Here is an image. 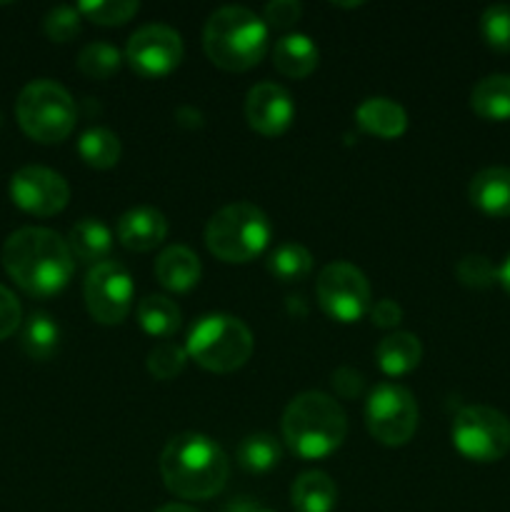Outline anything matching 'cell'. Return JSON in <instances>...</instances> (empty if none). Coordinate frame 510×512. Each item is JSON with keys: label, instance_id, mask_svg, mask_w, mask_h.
Wrapping results in <instances>:
<instances>
[{"label": "cell", "instance_id": "7402d4cb", "mask_svg": "<svg viewBox=\"0 0 510 512\" xmlns=\"http://www.w3.org/2000/svg\"><path fill=\"white\" fill-rule=\"evenodd\" d=\"M423 358V345L413 333H390L375 348L378 368L390 378H400L415 370Z\"/></svg>", "mask_w": 510, "mask_h": 512}, {"label": "cell", "instance_id": "ac0fdd59", "mask_svg": "<svg viewBox=\"0 0 510 512\" xmlns=\"http://www.w3.org/2000/svg\"><path fill=\"white\" fill-rule=\"evenodd\" d=\"M155 278L165 290L188 293L200 280V258L185 245H170L155 260Z\"/></svg>", "mask_w": 510, "mask_h": 512}, {"label": "cell", "instance_id": "8d00e7d4", "mask_svg": "<svg viewBox=\"0 0 510 512\" xmlns=\"http://www.w3.org/2000/svg\"><path fill=\"white\" fill-rule=\"evenodd\" d=\"M330 383H333L335 393H338L340 398H355V395H360V390H363L365 380L358 370L343 365V368H338L330 375Z\"/></svg>", "mask_w": 510, "mask_h": 512}, {"label": "cell", "instance_id": "836d02e7", "mask_svg": "<svg viewBox=\"0 0 510 512\" xmlns=\"http://www.w3.org/2000/svg\"><path fill=\"white\" fill-rule=\"evenodd\" d=\"M80 18L78 8L73 5H55L48 10V15L43 18V30L53 43H68L75 35L80 33Z\"/></svg>", "mask_w": 510, "mask_h": 512}, {"label": "cell", "instance_id": "3957f363", "mask_svg": "<svg viewBox=\"0 0 510 512\" xmlns=\"http://www.w3.org/2000/svg\"><path fill=\"white\" fill-rule=\"evenodd\" d=\"M283 438L303 460L328 458L348 435V418L340 403L320 390L295 395L283 413Z\"/></svg>", "mask_w": 510, "mask_h": 512}, {"label": "cell", "instance_id": "ab89813d", "mask_svg": "<svg viewBox=\"0 0 510 512\" xmlns=\"http://www.w3.org/2000/svg\"><path fill=\"white\" fill-rule=\"evenodd\" d=\"M498 283L503 285L505 293L510 295V255H508V258H505V263L498 268Z\"/></svg>", "mask_w": 510, "mask_h": 512}, {"label": "cell", "instance_id": "484cf974", "mask_svg": "<svg viewBox=\"0 0 510 512\" xmlns=\"http://www.w3.org/2000/svg\"><path fill=\"white\" fill-rule=\"evenodd\" d=\"M78 153L85 165L95 170H108L120 160V140L108 128H90L80 135Z\"/></svg>", "mask_w": 510, "mask_h": 512}, {"label": "cell", "instance_id": "2e32d148", "mask_svg": "<svg viewBox=\"0 0 510 512\" xmlns=\"http://www.w3.org/2000/svg\"><path fill=\"white\" fill-rule=\"evenodd\" d=\"M470 203L490 218H510V168H485L470 180Z\"/></svg>", "mask_w": 510, "mask_h": 512}, {"label": "cell", "instance_id": "30bf717a", "mask_svg": "<svg viewBox=\"0 0 510 512\" xmlns=\"http://www.w3.org/2000/svg\"><path fill=\"white\" fill-rule=\"evenodd\" d=\"M315 295L325 315L338 323H358L370 313V283L363 270L353 263L335 260L320 270L315 280Z\"/></svg>", "mask_w": 510, "mask_h": 512}, {"label": "cell", "instance_id": "4316f807", "mask_svg": "<svg viewBox=\"0 0 510 512\" xmlns=\"http://www.w3.org/2000/svg\"><path fill=\"white\" fill-rule=\"evenodd\" d=\"M268 270L280 283H300L313 270V255L300 243H280L268 255Z\"/></svg>", "mask_w": 510, "mask_h": 512}, {"label": "cell", "instance_id": "1f68e13d", "mask_svg": "<svg viewBox=\"0 0 510 512\" xmlns=\"http://www.w3.org/2000/svg\"><path fill=\"white\" fill-rule=\"evenodd\" d=\"M185 363H188V350L173 340L158 343L148 353V370L158 380H173L175 375L183 373Z\"/></svg>", "mask_w": 510, "mask_h": 512}, {"label": "cell", "instance_id": "e575fe53", "mask_svg": "<svg viewBox=\"0 0 510 512\" xmlns=\"http://www.w3.org/2000/svg\"><path fill=\"white\" fill-rule=\"evenodd\" d=\"M23 323V308H20L18 298L13 290L0 285V340L10 338L15 330Z\"/></svg>", "mask_w": 510, "mask_h": 512}, {"label": "cell", "instance_id": "ba28073f", "mask_svg": "<svg viewBox=\"0 0 510 512\" xmlns=\"http://www.w3.org/2000/svg\"><path fill=\"white\" fill-rule=\"evenodd\" d=\"M455 450L473 463H498L510 453V420L488 405L458 410L450 428Z\"/></svg>", "mask_w": 510, "mask_h": 512}, {"label": "cell", "instance_id": "d6986e66", "mask_svg": "<svg viewBox=\"0 0 510 512\" xmlns=\"http://www.w3.org/2000/svg\"><path fill=\"white\" fill-rule=\"evenodd\" d=\"M273 63L285 78H308L318 68V45L305 33H288L275 43Z\"/></svg>", "mask_w": 510, "mask_h": 512}, {"label": "cell", "instance_id": "cb8c5ba5", "mask_svg": "<svg viewBox=\"0 0 510 512\" xmlns=\"http://www.w3.org/2000/svg\"><path fill=\"white\" fill-rule=\"evenodd\" d=\"M60 328L48 313H33L20 330V348L33 360H50L58 350Z\"/></svg>", "mask_w": 510, "mask_h": 512}, {"label": "cell", "instance_id": "44dd1931", "mask_svg": "<svg viewBox=\"0 0 510 512\" xmlns=\"http://www.w3.org/2000/svg\"><path fill=\"white\" fill-rule=\"evenodd\" d=\"M290 503L295 512H333L338 503V485L328 473L308 470L290 488Z\"/></svg>", "mask_w": 510, "mask_h": 512}, {"label": "cell", "instance_id": "5bb4252c", "mask_svg": "<svg viewBox=\"0 0 510 512\" xmlns=\"http://www.w3.org/2000/svg\"><path fill=\"white\" fill-rule=\"evenodd\" d=\"M295 118V105L288 90L278 83H258L245 98V120L265 138L285 133Z\"/></svg>", "mask_w": 510, "mask_h": 512}, {"label": "cell", "instance_id": "d590c367", "mask_svg": "<svg viewBox=\"0 0 510 512\" xmlns=\"http://www.w3.org/2000/svg\"><path fill=\"white\" fill-rule=\"evenodd\" d=\"M303 15V5L298 0H270L265 5V20L273 28H290L295 25Z\"/></svg>", "mask_w": 510, "mask_h": 512}, {"label": "cell", "instance_id": "83f0119b", "mask_svg": "<svg viewBox=\"0 0 510 512\" xmlns=\"http://www.w3.org/2000/svg\"><path fill=\"white\" fill-rule=\"evenodd\" d=\"M280 455L278 440L268 433H253L238 445V465L248 473H268L280 463Z\"/></svg>", "mask_w": 510, "mask_h": 512}, {"label": "cell", "instance_id": "4dcf8cb0", "mask_svg": "<svg viewBox=\"0 0 510 512\" xmlns=\"http://www.w3.org/2000/svg\"><path fill=\"white\" fill-rule=\"evenodd\" d=\"M480 33L493 50L510 53V5H488L480 15Z\"/></svg>", "mask_w": 510, "mask_h": 512}, {"label": "cell", "instance_id": "f546056e", "mask_svg": "<svg viewBox=\"0 0 510 512\" xmlns=\"http://www.w3.org/2000/svg\"><path fill=\"white\" fill-rule=\"evenodd\" d=\"M140 10L135 0H85L78 3V13L98 25H123Z\"/></svg>", "mask_w": 510, "mask_h": 512}, {"label": "cell", "instance_id": "d6a6232c", "mask_svg": "<svg viewBox=\"0 0 510 512\" xmlns=\"http://www.w3.org/2000/svg\"><path fill=\"white\" fill-rule=\"evenodd\" d=\"M455 275H458V280L465 288L473 290H485L493 283H498V268L485 255H465L455 265Z\"/></svg>", "mask_w": 510, "mask_h": 512}, {"label": "cell", "instance_id": "f35d334b", "mask_svg": "<svg viewBox=\"0 0 510 512\" xmlns=\"http://www.w3.org/2000/svg\"><path fill=\"white\" fill-rule=\"evenodd\" d=\"M223 512H273V510H268L265 505L255 503V500H250V498H238V500H233V503L225 505Z\"/></svg>", "mask_w": 510, "mask_h": 512}, {"label": "cell", "instance_id": "ffe728a7", "mask_svg": "<svg viewBox=\"0 0 510 512\" xmlns=\"http://www.w3.org/2000/svg\"><path fill=\"white\" fill-rule=\"evenodd\" d=\"M68 245L73 258L90 265H100L110 260L113 233H110V228L100 218H83L70 228Z\"/></svg>", "mask_w": 510, "mask_h": 512}, {"label": "cell", "instance_id": "5b68a950", "mask_svg": "<svg viewBox=\"0 0 510 512\" xmlns=\"http://www.w3.org/2000/svg\"><path fill=\"white\" fill-rule=\"evenodd\" d=\"M270 220L258 205L230 203L205 225V245L223 263H250L270 245Z\"/></svg>", "mask_w": 510, "mask_h": 512}, {"label": "cell", "instance_id": "9a60e30c", "mask_svg": "<svg viewBox=\"0 0 510 512\" xmlns=\"http://www.w3.org/2000/svg\"><path fill=\"white\" fill-rule=\"evenodd\" d=\"M115 233L128 250L148 253V250L158 248L168 235V218L160 210L143 205V208H133L120 215Z\"/></svg>", "mask_w": 510, "mask_h": 512}, {"label": "cell", "instance_id": "60d3db41", "mask_svg": "<svg viewBox=\"0 0 510 512\" xmlns=\"http://www.w3.org/2000/svg\"><path fill=\"white\" fill-rule=\"evenodd\" d=\"M155 512H198L195 508H190V505H180V503H170V505H163L160 510Z\"/></svg>", "mask_w": 510, "mask_h": 512}, {"label": "cell", "instance_id": "f1b7e54d", "mask_svg": "<svg viewBox=\"0 0 510 512\" xmlns=\"http://www.w3.org/2000/svg\"><path fill=\"white\" fill-rule=\"evenodd\" d=\"M123 65V55L110 43H88L78 53V70L93 80H108Z\"/></svg>", "mask_w": 510, "mask_h": 512}, {"label": "cell", "instance_id": "6da1fadb", "mask_svg": "<svg viewBox=\"0 0 510 512\" xmlns=\"http://www.w3.org/2000/svg\"><path fill=\"white\" fill-rule=\"evenodd\" d=\"M3 268L33 298H53L68 288L75 258L68 240L50 228H20L3 243Z\"/></svg>", "mask_w": 510, "mask_h": 512}, {"label": "cell", "instance_id": "e0dca14e", "mask_svg": "<svg viewBox=\"0 0 510 512\" xmlns=\"http://www.w3.org/2000/svg\"><path fill=\"white\" fill-rule=\"evenodd\" d=\"M355 120L365 133L375 135L383 140H395L408 130V113L395 100L375 95V98H365L363 103L355 108Z\"/></svg>", "mask_w": 510, "mask_h": 512}, {"label": "cell", "instance_id": "52a82bcc", "mask_svg": "<svg viewBox=\"0 0 510 512\" xmlns=\"http://www.w3.org/2000/svg\"><path fill=\"white\" fill-rule=\"evenodd\" d=\"M15 118L28 138L43 145L60 143L75 128V100L60 83L48 78L33 80L15 100Z\"/></svg>", "mask_w": 510, "mask_h": 512}, {"label": "cell", "instance_id": "8fae6325", "mask_svg": "<svg viewBox=\"0 0 510 512\" xmlns=\"http://www.w3.org/2000/svg\"><path fill=\"white\" fill-rule=\"evenodd\" d=\"M83 295L90 318L103 325H118L133 308V275L118 260H105L88 270Z\"/></svg>", "mask_w": 510, "mask_h": 512}, {"label": "cell", "instance_id": "7a4b0ae2", "mask_svg": "<svg viewBox=\"0 0 510 512\" xmlns=\"http://www.w3.org/2000/svg\"><path fill=\"white\" fill-rule=\"evenodd\" d=\"M165 488L183 500H210L223 493L230 460L215 440L200 433H180L160 453Z\"/></svg>", "mask_w": 510, "mask_h": 512}, {"label": "cell", "instance_id": "74e56055", "mask_svg": "<svg viewBox=\"0 0 510 512\" xmlns=\"http://www.w3.org/2000/svg\"><path fill=\"white\" fill-rule=\"evenodd\" d=\"M370 318H373L375 328H395L403 320V308L395 300L383 298L370 308Z\"/></svg>", "mask_w": 510, "mask_h": 512}, {"label": "cell", "instance_id": "603a6c76", "mask_svg": "<svg viewBox=\"0 0 510 512\" xmlns=\"http://www.w3.org/2000/svg\"><path fill=\"white\" fill-rule=\"evenodd\" d=\"M470 108L490 123L510 120V75L495 73L480 80L470 93Z\"/></svg>", "mask_w": 510, "mask_h": 512}, {"label": "cell", "instance_id": "9c48e42d", "mask_svg": "<svg viewBox=\"0 0 510 512\" xmlns=\"http://www.w3.org/2000/svg\"><path fill=\"white\" fill-rule=\"evenodd\" d=\"M365 423L378 443L400 448L418 430V403L403 385L378 383L365 403Z\"/></svg>", "mask_w": 510, "mask_h": 512}, {"label": "cell", "instance_id": "4fadbf2b", "mask_svg": "<svg viewBox=\"0 0 510 512\" xmlns=\"http://www.w3.org/2000/svg\"><path fill=\"white\" fill-rule=\"evenodd\" d=\"M10 200L25 213L50 218L65 210L70 200V185L55 170L43 165H25L10 178Z\"/></svg>", "mask_w": 510, "mask_h": 512}, {"label": "cell", "instance_id": "7c38bea8", "mask_svg": "<svg viewBox=\"0 0 510 512\" xmlns=\"http://www.w3.org/2000/svg\"><path fill=\"white\" fill-rule=\"evenodd\" d=\"M125 60L143 78H163L183 60V38L170 25L148 23L130 35Z\"/></svg>", "mask_w": 510, "mask_h": 512}, {"label": "cell", "instance_id": "8992f818", "mask_svg": "<svg viewBox=\"0 0 510 512\" xmlns=\"http://www.w3.org/2000/svg\"><path fill=\"white\" fill-rule=\"evenodd\" d=\"M255 348L248 325L233 315H203L190 328L185 350L188 358L210 373H233L243 368Z\"/></svg>", "mask_w": 510, "mask_h": 512}, {"label": "cell", "instance_id": "d4e9b609", "mask_svg": "<svg viewBox=\"0 0 510 512\" xmlns=\"http://www.w3.org/2000/svg\"><path fill=\"white\" fill-rule=\"evenodd\" d=\"M180 308L165 295H148L138 303V323L140 328L155 338H170L180 328Z\"/></svg>", "mask_w": 510, "mask_h": 512}, {"label": "cell", "instance_id": "277c9868", "mask_svg": "<svg viewBox=\"0 0 510 512\" xmlns=\"http://www.w3.org/2000/svg\"><path fill=\"white\" fill-rule=\"evenodd\" d=\"M268 40V23L243 5H225L205 20V55L228 73L258 65L268 53Z\"/></svg>", "mask_w": 510, "mask_h": 512}]
</instances>
